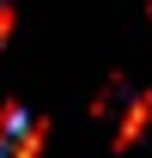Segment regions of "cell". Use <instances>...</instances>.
I'll list each match as a JSON object with an SVG mask.
<instances>
[{
    "instance_id": "6da1fadb",
    "label": "cell",
    "mask_w": 152,
    "mask_h": 158,
    "mask_svg": "<svg viewBox=\"0 0 152 158\" xmlns=\"http://www.w3.org/2000/svg\"><path fill=\"white\" fill-rule=\"evenodd\" d=\"M43 146V128L24 110H0V158H37Z\"/></svg>"
},
{
    "instance_id": "7a4b0ae2",
    "label": "cell",
    "mask_w": 152,
    "mask_h": 158,
    "mask_svg": "<svg viewBox=\"0 0 152 158\" xmlns=\"http://www.w3.org/2000/svg\"><path fill=\"white\" fill-rule=\"evenodd\" d=\"M6 31H12V6L0 0V43H6Z\"/></svg>"
}]
</instances>
